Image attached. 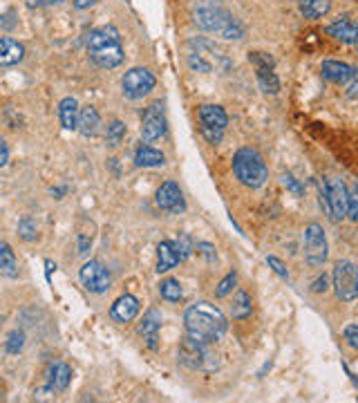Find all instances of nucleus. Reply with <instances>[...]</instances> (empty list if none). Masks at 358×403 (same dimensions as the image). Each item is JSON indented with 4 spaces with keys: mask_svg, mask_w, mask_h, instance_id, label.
Segmentation results:
<instances>
[{
    "mask_svg": "<svg viewBox=\"0 0 358 403\" xmlns=\"http://www.w3.org/2000/svg\"><path fill=\"white\" fill-rule=\"evenodd\" d=\"M193 23L204 32L218 34L222 39L240 41L244 36V27L227 7L218 0H204L193 9Z\"/></svg>",
    "mask_w": 358,
    "mask_h": 403,
    "instance_id": "f257e3e1",
    "label": "nucleus"
},
{
    "mask_svg": "<svg viewBox=\"0 0 358 403\" xmlns=\"http://www.w3.org/2000/svg\"><path fill=\"white\" fill-rule=\"evenodd\" d=\"M184 322H186L188 336L204 340V343H215V340H220L227 334V327H229L224 313L215 307V304H209V302L191 304L184 313Z\"/></svg>",
    "mask_w": 358,
    "mask_h": 403,
    "instance_id": "f03ea898",
    "label": "nucleus"
},
{
    "mask_svg": "<svg viewBox=\"0 0 358 403\" xmlns=\"http://www.w3.org/2000/svg\"><path fill=\"white\" fill-rule=\"evenodd\" d=\"M87 52H90V59H92L98 68L112 70L116 65H121L123 48H121V41H119V32L110 25L90 32Z\"/></svg>",
    "mask_w": 358,
    "mask_h": 403,
    "instance_id": "7ed1b4c3",
    "label": "nucleus"
},
{
    "mask_svg": "<svg viewBox=\"0 0 358 403\" xmlns=\"http://www.w3.org/2000/svg\"><path fill=\"white\" fill-rule=\"evenodd\" d=\"M233 173L246 188H260L264 186L268 170L262 155L255 148H240L233 155Z\"/></svg>",
    "mask_w": 358,
    "mask_h": 403,
    "instance_id": "20e7f679",
    "label": "nucleus"
},
{
    "mask_svg": "<svg viewBox=\"0 0 358 403\" xmlns=\"http://www.w3.org/2000/svg\"><path fill=\"white\" fill-rule=\"evenodd\" d=\"M188 63L195 72H227L231 68V61L224 56V52L213 45L211 41L197 39L191 41V54Z\"/></svg>",
    "mask_w": 358,
    "mask_h": 403,
    "instance_id": "39448f33",
    "label": "nucleus"
},
{
    "mask_svg": "<svg viewBox=\"0 0 358 403\" xmlns=\"http://www.w3.org/2000/svg\"><path fill=\"white\" fill-rule=\"evenodd\" d=\"M334 291L340 300L352 302L358 298V269L349 260H338L334 267Z\"/></svg>",
    "mask_w": 358,
    "mask_h": 403,
    "instance_id": "423d86ee",
    "label": "nucleus"
},
{
    "mask_svg": "<svg viewBox=\"0 0 358 403\" xmlns=\"http://www.w3.org/2000/svg\"><path fill=\"white\" fill-rule=\"evenodd\" d=\"M320 191L325 193L327 200V218L334 222L343 220L347 215V186L343 184V179L329 177L320 184Z\"/></svg>",
    "mask_w": 358,
    "mask_h": 403,
    "instance_id": "0eeeda50",
    "label": "nucleus"
},
{
    "mask_svg": "<svg viewBox=\"0 0 358 403\" xmlns=\"http://www.w3.org/2000/svg\"><path fill=\"white\" fill-rule=\"evenodd\" d=\"M213 354L209 352V343L197 340L193 336H186L179 345V363L191 367V370H206L211 367Z\"/></svg>",
    "mask_w": 358,
    "mask_h": 403,
    "instance_id": "6e6552de",
    "label": "nucleus"
},
{
    "mask_svg": "<svg viewBox=\"0 0 358 403\" xmlns=\"http://www.w3.org/2000/svg\"><path fill=\"white\" fill-rule=\"evenodd\" d=\"M304 258L311 267L325 265L327 260V238L318 222H311L304 229Z\"/></svg>",
    "mask_w": 358,
    "mask_h": 403,
    "instance_id": "1a4fd4ad",
    "label": "nucleus"
},
{
    "mask_svg": "<svg viewBox=\"0 0 358 403\" xmlns=\"http://www.w3.org/2000/svg\"><path fill=\"white\" fill-rule=\"evenodd\" d=\"M155 83H157L155 74L146 68H132L125 72L121 79L123 94L128 99H143L152 87H155Z\"/></svg>",
    "mask_w": 358,
    "mask_h": 403,
    "instance_id": "9d476101",
    "label": "nucleus"
},
{
    "mask_svg": "<svg viewBox=\"0 0 358 403\" xmlns=\"http://www.w3.org/2000/svg\"><path fill=\"white\" fill-rule=\"evenodd\" d=\"M81 282L90 291V293H103L110 289L112 285V276L110 271L96 260H90L83 267H81Z\"/></svg>",
    "mask_w": 358,
    "mask_h": 403,
    "instance_id": "9b49d317",
    "label": "nucleus"
},
{
    "mask_svg": "<svg viewBox=\"0 0 358 403\" xmlns=\"http://www.w3.org/2000/svg\"><path fill=\"white\" fill-rule=\"evenodd\" d=\"M164 132H166V116H164V107H161V103L157 101L143 112L141 137L146 141H155L159 137H164Z\"/></svg>",
    "mask_w": 358,
    "mask_h": 403,
    "instance_id": "f8f14e48",
    "label": "nucleus"
},
{
    "mask_svg": "<svg viewBox=\"0 0 358 403\" xmlns=\"http://www.w3.org/2000/svg\"><path fill=\"white\" fill-rule=\"evenodd\" d=\"M155 202L161 211L166 213H182L186 209V202H184V195L179 191V186L175 182H166L159 186V191L155 195Z\"/></svg>",
    "mask_w": 358,
    "mask_h": 403,
    "instance_id": "ddd939ff",
    "label": "nucleus"
},
{
    "mask_svg": "<svg viewBox=\"0 0 358 403\" xmlns=\"http://www.w3.org/2000/svg\"><path fill=\"white\" fill-rule=\"evenodd\" d=\"M200 128H209V130H218V132H224L229 125V116L224 112V107L220 105H213V103H206L200 107Z\"/></svg>",
    "mask_w": 358,
    "mask_h": 403,
    "instance_id": "4468645a",
    "label": "nucleus"
},
{
    "mask_svg": "<svg viewBox=\"0 0 358 403\" xmlns=\"http://www.w3.org/2000/svg\"><path fill=\"white\" fill-rule=\"evenodd\" d=\"M327 34L331 36V39H336L340 43H347V45H356L358 43V23L354 21V18H338L336 23H331L327 27Z\"/></svg>",
    "mask_w": 358,
    "mask_h": 403,
    "instance_id": "2eb2a0df",
    "label": "nucleus"
},
{
    "mask_svg": "<svg viewBox=\"0 0 358 403\" xmlns=\"http://www.w3.org/2000/svg\"><path fill=\"white\" fill-rule=\"evenodd\" d=\"M320 72H322V79H327L329 83H338V85H343L356 76V68L347 65V63H340V61H325L320 65Z\"/></svg>",
    "mask_w": 358,
    "mask_h": 403,
    "instance_id": "dca6fc26",
    "label": "nucleus"
},
{
    "mask_svg": "<svg viewBox=\"0 0 358 403\" xmlns=\"http://www.w3.org/2000/svg\"><path fill=\"white\" fill-rule=\"evenodd\" d=\"M137 313H139V300L130 293L116 298L114 304H112V309H110V316L116 322H130V320L137 318Z\"/></svg>",
    "mask_w": 358,
    "mask_h": 403,
    "instance_id": "f3484780",
    "label": "nucleus"
},
{
    "mask_svg": "<svg viewBox=\"0 0 358 403\" xmlns=\"http://www.w3.org/2000/svg\"><path fill=\"white\" fill-rule=\"evenodd\" d=\"M23 56H25L23 43L9 39V36H0V68L16 65V63L23 61Z\"/></svg>",
    "mask_w": 358,
    "mask_h": 403,
    "instance_id": "a211bd4d",
    "label": "nucleus"
},
{
    "mask_svg": "<svg viewBox=\"0 0 358 403\" xmlns=\"http://www.w3.org/2000/svg\"><path fill=\"white\" fill-rule=\"evenodd\" d=\"M161 325V313L157 309H150L146 316H143V322L139 325V334L146 340V345L150 349H157V331Z\"/></svg>",
    "mask_w": 358,
    "mask_h": 403,
    "instance_id": "6ab92c4d",
    "label": "nucleus"
},
{
    "mask_svg": "<svg viewBox=\"0 0 358 403\" xmlns=\"http://www.w3.org/2000/svg\"><path fill=\"white\" fill-rule=\"evenodd\" d=\"M179 262H182V258H179L173 242H168V240L159 242V247H157V271L166 273L173 267H177Z\"/></svg>",
    "mask_w": 358,
    "mask_h": 403,
    "instance_id": "aec40b11",
    "label": "nucleus"
},
{
    "mask_svg": "<svg viewBox=\"0 0 358 403\" xmlns=\"http://www.w3.org/2000/svg\"><path fill=\"white\" fill-rule=\"evenodd\" d=\"M78 112H81V107H78L74 96L63 99V101L59 103V119H61L63 128H65V130H76V125H78Z\"/></svg>",
    "mask_w": 358,
    "mask_h": 403,
    "instance_id": "412c9836",
    "label": "nucleus"
},
{
    "mask_svg": "<svg viewBox=\"0 0 358 403\" xmlns=\"http://www.w3.org/2000/svg\"><path fill=\"white\" fill-rule=\"evenodd\" d=\"M134 164L139 168H155V166H164L166 157L164 152H159L152 146H139L137 152H134Z\"/></svg>",
    "mask_w": 358,
    "mask_h": 403,
    "instance_id": "4be33fe9",
    "label": "nucleus"
},
{
    "mask_svg": "<svg viewBox=\"0 0 358 403\" xmlns=\"http://www.w3.org/2000/svg\"><path fill=\"white\" fill-rule=\"evenodd\" d=\"M70 381H72V370L65 363H54L50 367V390L54 392L67 390Z\"/></svg>",
    "mask_w": 358,
    "mask_h": 403,
    "instance_id": "5701e85b",
    "label": "nucleus"
},
{
    "mask_svg": "<svg viewBox=\"0 0 358 403\" xmlns=\"http://www.w3.org/2000/svg\"><path fill=\"white\" fill-rule=\"evenodd\" d=\"M251 311H253V302H251V296L240 289L233 296V304H231V316L235 320H244L251 316Z\"/></svg>",
    "mask_w": 358,
    "mask_h": 403,
    "instance_id": "b1692460",
    "label": "nucleus"
},
{
    "mask_svg": "<svg viewBox=\"0 0 358 403\" xmlns=\"http://www.w3.org/2000/svg\"><path fill=\"white\" fill-rule=\"evenodd\" d=\"M76 128H78L81 134H85V137H92V134L96 132V128H98V112L94 110L92 105L81 107Z\"/></svg>",
    "mask_w": 358,
    "mask_h": 403,
    "instance_id": "393cba45",
    "label": "nucleus"
},
{
    "mask_svg": "<svg viewBox=\"0 0 358 403\" xmlns=\"http://www.w3.org/2000/svg\"><path fill=\"white\" fill-rule=\"evenodd\" d=\"M255 76H257L260 87H262V92H266V94H277V90H280V81H277L273 68H257L255 70Z\"/></svg>",
    "mask_w": 358,
    "mask_h": 403,
    "instance_id": "a878e982",
    "label": "nucleus"
},
{
    "mask_svg": "<svg viewBox=\"0 0 358 403\" xmlns=\"http://www.w3.org/2000/svg\"><path fill=\"white\" fill-rule=\"evenodd\" d=\"M0 273H5L9 278L18 276V262H16V256L12 247L7 245V242H0Z\"/></svg>",
    "mask_w": 358,
    "mask_h": 403,
    "instance_id": "bb28decb",
    "label": "nucleus"
},
{
    "mask_svg": "<svg viewBox=\"0 0 358 403\" xmlns=\"http://www.w3.org/2000/svg\"><path fill=\"white\" fill-rule=\"evenodd\" d=\"M331 9V3L329 0H302L300 3V12L304 18H311V21H316V18H322Z\"/></svg>",
    "mask_w": 358,
    "mask_h": 403,
    "instance_id": "cd10ccee",
    "label": "nucleus"
},
{
    "mask_svg": "<svg viewBox=\"0 0 358 403\" xmlns=\"http://www.w3.org/2000/svg\"><path fill=\"white\" fill-rule=\"evenodd\" d=\"M159 291H161V296H164L166 300H170V302H177V300H182V296H184V291H182V285H179L175 278H168V280H164L159 285Z\"/></svg>",
    "mask_w": 358,
    "mask_h": 403,
    "instance_id": "c85d7f7f",
    "label": "nucleus"
},
{
    "mask_svg": "<svg viewBox=\"0 0 358 403\" xmlns=\"http://www.w3.org/2000/svg\"><path fill=\"white\" fill-rule=\"evenodd\" d=\"M125 137V123L123 121H112L110 125H107V143H110L112 148H116L121 143V139Z\"/></svg>",
    "mask_w": 358,
    "mask_h": 403,
    "instance_id": "c756f323",
    "label": "nucleus"
},
{
    "mask_svg": "<svg viewBox=\"0 0 358 403\" xmlns=\"http://www.w3.org/2000/svg\"><path fill=\"white\" fill-rule=\"evenodd\" d=\"M347 215L358 222V184L347 186Z\"/></svg>",
    "mask_w": 358,
    "mask_h": 403,
    "instance_id": "7c9ffc66",
    "label": "nucleus"
},
{
    "mask_svg": "<svg viewBox=\"0 0 358 403\" xmlns=\"http://www.w3.org/2000/svg\"><path fill=\"white\" fill-rule=\"evenodd\" d=\"M235 282H238L235 271L227 273V276L222 278V282L218 285V289H215V296H218V298H224V296H229L233 291V287H235Z\"/></svg>",
    "mask_w": 358,
    "mask_h": 403,
    "instance_id": "2f4dec72",
    "label": "nucleus"
},
{
    "mask_svg": "<svg viewBox=\"0 0 358 403\" xmlns=\"http://www.w3.org/2000/svg\"><path fill=\"white\" fill-rule=\"evenodd\" d=\"M175 245V249H177V254H179V258L182 260H186L188 256L193 254L195 251V245H193V240L186 236V233H182V236H179V240L177 242H173Z\"/></svg>",
    "mask_w": 358,
    "mask_h": 403,
    "instance_id": "473e14b6",
    "label": "nucleus"
},
{
    "mask_svg": "<svg viewBox=\"0 0 358 403\" xmlns=\"http://www.w3.org/2000/svg\"><path fill=\"white\" fill-rule=\"evenodd\" d=\"M249 61L253 63V68H275V61L273 56H268L266 52H251L249 54Z\"/></svg>",
    "mask_w": 358,
    "mask_h": 403,
    "instance_id": "72a5a7b5",
    "label": "nucleus"
},
{
    "mask_svg": "<svg viewBox=\"0 0 358 403\" xmlns=\"http://www.w3.org/2000/svg\"><path fill=\"white\" fill-rule=\"evenodd\" d=\"M18 233H21V238L25 242H32L36 240V224L30 218H23L21 224H18Z\"/></svg>",
    "mask_w": 358,
    "mask_h": 403,
    "instance_id": "f704fd0d",
    "label": "nucleus"
},
{
    "mask_svg": "<svg viewBox=\"0 0 358 403\" xmlns=\"http://www.w3.org/2000/svg\"><path fill=\"white\" fill-rule=\"evenodd\" d=\"M25 345V334L23 331H12L9 334V340H7V352L9 354H18Z\"/></svg>",
    "mask_w": 358,
    "mask_h": 403,
    "instance_id": "c9c22d12",
    "label": "nucleus"
},
{
    "mask_svg": "<svg viewBox=\"0 0 358 403\" xmlns=\"http://www.w3.org/2000/svg\"><path fill=\"white\" fill-rule=\"evenodd\" d=\"M345 340L349 347L358 349V322H352V325L345 327Z\"/></svg>",
    "mask_w": 358,
    "mask_h": 403,
    "instance_id": "e433bc0d",
    "label": "nucleus"
},
{
    "mask_svg": "<svg viewBox=\"0 0 358 403\" xmlns=\"http://www.w3.org/2000/svg\"><path fill=\"white\" fill-rule=\"evenodd\" d=\"M266 262H268V267H273V271H275L277 276H280V278H289V271H286V267H284L275 256H268V258H266Z\"/></svg>",
    "mask_w": 358,
    "mask_h": 403,
    "instance_id": "4c0bfd02",
    "label": "nucleus"
},
{
    "mask_svg": "<svg viewBox=\"0 0 358 403\" xmlns=\"http://www.w3.org/2000/svg\"><path fill=\"white\" fill-rule=\"evenodd\" d=\"M282 184H284L286 188H291V191H293L295 195H300V193H302V186H300L298 182H295L291 173H284V175H282Z\"/></svg>",
    "mask_w": 358,
    "mask_h": 403,
    "instance_id": "58836bf2",
    "label": "nucleus"
},
{
    "mask_svg": "<svg viewBox=\"0 0 358 403\" xmlns=\"http://www.w3.org/2000/svg\"><path fill=\"white\" fill-rule=\"evenodd\" d=\"M197 249L202 251V256L209 260V262H215V260H218V254H215V249L211 245H206V242H200V245H197Z\"/></svg>",
    "mask_w": 358,
    "mask_h": 403,
    "instance_id": "ea45409f",
    "label": "nucleus"
},
{
    "mask_svg": "<svg viewBox=\"0 0 358 403\" xmlns=\"http://www.w3.org/2000/svg\"><path fill=\"white\" fill-rule=\"evenodd\" d=\"M200 132L206 137V141L209 143H220L222 137H224V132H218V130H209V128H200Z\"/></svg>",
    "mask_w": 358,
    "mask_h": 403,
    "instance_id": "a19ab883",
    "label": "nucleus"
},
{
    "mask_svg": "<svg viewBox=\"0 0 358 403\" xmlns=\"http://www.w3.org/2000/svg\"><path fill=\"white\" fill-rule=\"evenodd\" d=\"M9 161V148H7V143H5V139L0 137V168H3L5 164Z\"/></svg>",
    "mask_w": 358,
    "mask_h": 403,
    "instance_id": "79ce46f5",
    "label": "nucleus"
},
{
    "mask_svg": "<svg viewBox=\"0 0 358 403\" xmlns=\"http://www.w3.org/2000/svg\"><path fill=\"white\" fill-rule=\"evenodd\" d=\"M327 289V278L325 276H320L316 282L311 285V291H316V293H320V291H325Z\"/></svg>",
    "mask_w": 358,
    "mask_h": 403,
    "instance_id": "37998d69",
    "label": "nucleus"
},
{
    "mask_svg": "<svg viewBox=\"0 0 358 403\" xmlns=\"http://www.w3.org/2000/svg\"><path fill=\"white\" fill-rule=\"evenodd\" d=\"M347 96L352 99V101H358V79L354 81L352 85H349V90H347Z\"/></svg>",
    "mask_w": 358,
    "mask_h": 403,
    "instance_id": "c03bdc74",
    "label": "nucleus"
},
{
    "mask_svg": "<svg viewBox=\"0 0 358 403\" xmlns=\"http://www.w3.org/2000/svg\"><path fill=\"white\" fill-rule=\"evenodd\" d=\"M92 5H96V0H74L76 9H90Z\"/></svg>",
    "mask_w": 358,
    "mask_h": 403,
    "instance_id": "a18cd8bd",
    "label": "nucleus"
},
{
    "mask_svg": "<svg viewBox=\"0 0 358 403\" xmlns=\"http://www.w3.org/2000/svg\"><path fill=\"white\" fill-rule=\"evenodd\" d=\"M48 3H63V0H48Z\"/></svg>",
    "mask_w": 358,
    "mask_h": 403,
    "instance_id": "49530a36",
    "label": "nucleus"
}]
</instances>
